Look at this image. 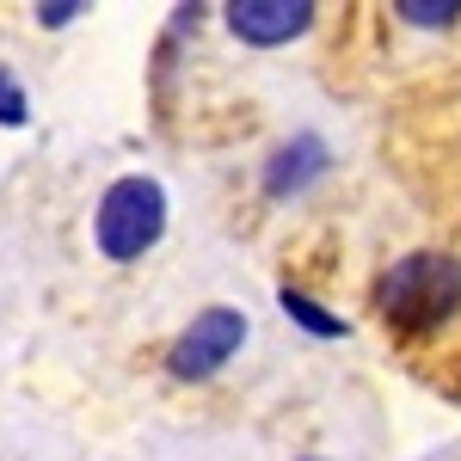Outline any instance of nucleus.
<instances>
[{
  "label": "nucleus",
  "instance_id": "1",
  "mask_svg": "<svg viewBox=\"0 0 461 461\" xmlns=\"http://www.w3.org/2000/svg\"><path fill=\"white\" fill-rule=\"evenodd\" d=\"M375 308L400 332H430L461 308V258L443 252H412L375 284Z\"/></svg>",
  "mask_w": 461,
  "mask_h": 461
},
{
  "label": "nucleus",
  "instance_id": "2",
  "mask_svg": "<svg viewBox=\"0 0 461 461\" xmlns=\"http://www.w3.org/2000/svg\"><path fill=\"white\" fill-rule=\"evenodd\" d=\"M99 252L117 258V265H130V258H142L154 240H160V228H167V191L154 185V178H117L105 197H99Z\"/></svg>",
  "mask_w": 461,
  "mask_h": 461
},
{
  "label": "nucleus",
  "instance_id": "3",
  "mask_svg": "<svg viewBox=\"0 0 461 461\" xmlns=\"http://www.w3.org/2000/svg\"><path fill=\"white\" fill-rule=\"evenodd\" d=\"M240 339H247L240 308H210V314H197L173 339V375L178 382H203V375H215L228 357L240 351Z\"/></svg>",
  "mask_w": 461,
  "mask_h": 461
},
{
  "label": "nucleus",
  "instance_id": "4",
  "mask_svg": "<svg viewBox=\"0 0 461 461\" xmlns=\"http://www.w3.org/2000/svg\"><path fill=\"white\" fill-rule=\"evenodd\" d=\"M228 25L247 43H289V37H302L314 25V6L308 0H234Z\"/></svg>",
  "mask_w": 461,
  "mask_h": 461
},
{
  "label": "nucleus",
  "instance_id": "5",
  "mask_svg": "<svg viewBox=\"0 0 461 461\" xmlns=\"http://www.w3.org/2000/svg\"><path fill=\"white\" fill-rule=\"evenodd\" d=\"M326 173V142L320 136H295L289 148H277V160L265 167V191L271 197H289V191H302L308 178Z\"/></svg>",
  "mask_w": 461,
  "mask_h": 461
},
{
  "label": "nucleus",
  "instance_id": "6",
  "mask_svg": "<svg viewBox=\"0 0 461 461\" xmlns=\"http://www.w3.org/2000/svg\"><path fill=\"white\" fill-rule=\"evenodd\" d=\"M284 314L302 320V326H308V332H320V339H339V332H345L332 314H320V302H308L302 289H284Z\"/></svg>",
  "mask_w": 461,
  "mask_h": 461
},
{
  "label": "nucleus",
  "instance_id": "7",
  "mask_svg": "<svg viewBox=\"0 0 461 461\" xmlns=\"http://www.w3.org/2000/svg\"><path fill=\"white\" fill-rule=\"evenodd\" d=\"M393 13H400L406 25H456L461 0H437V6H430V0H400Z\"/></svg>",
  "mask_w": 461,
  "mask_h": 461
},
{
  "label": "nucleus",
  "instance_id": "8",
  "mask_svg": "<svg viewBox=\"0 0 461 461\" xmlns=\"http://www.w3.org/2000/svg\"><path fill=\"white\" fill-rule=\"evenodd\" d=\"M25 117H32V105H25V86L13 80V68H0V123H6V130H19Z\"/></svg>",
  "mask_w": 461,
  "mask_h": 461
},
{
  "label": "nucleus",
  "instance_id": "9",
  "mask_svg": "<svg viewBox=\"0 0 461 461\" xmlns=\"http://www.w3.org/2000/svg\"><path fill=\"white\" fill-rule=\"evenodd\" d=\"M74 13H80V0H50V6H37V19H43V25H68Z\"/></svg>",
  "mask_w": 461,
  "mask_h": 461
}]
</instances>
